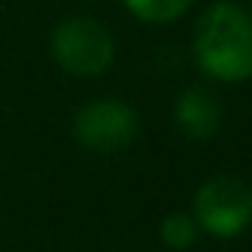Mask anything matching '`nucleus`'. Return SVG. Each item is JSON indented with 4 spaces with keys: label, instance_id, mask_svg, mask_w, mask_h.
I'll return each instance as SVG.
<instances>
[{
    "label": "nucleus",
    "instance_id": "7",
    "mask_svg": "<svg viewBox=\"0 0 252 252\" xmlns=\"http://www.w3.org/2000/svg\"><path fill=\"white\" fill-rule=\"evenodd\" d=\"M160 237H163L169 246L184 249V246L196 243V220H193L190 214H184V211H172V214H166L163 222H160Z\"/></svg>",
    "mask_w": 252,
    "mask_h": 252
},
{
    "label": "nucleus",
    "instance_id": "1",
    "mask_svg": "<svg viewBox=\"0 0 252 252\" xmlns=\"http://www.w3.org/2000/svg\"><path fill=\"white\" fill-rule=\"evenodd\" d=\"M193 54L205 74L240 83L252 77V18L237 3L208 6L193 33Z\"/></svg>",
    "mask_w": 252,
    "mask_h": 252
},
{
    "label": "nucleus",
    "instance_id": "3",
    "mask_svg": "<svg viewBox=\"0 0 252 252\" xmlns=\"http://www.w3.org/2000/svg\"><path fill=\"white\" fill-rule=\"evenodd\" d=\"M51 48H54L57 63L65 71L77 74V77H95L113 60V39L92 18H68V21H63L54 30Z\"/></svg>",
    "mask_w": 252,
    "mask_h": 252
},
{
    "label": "nucleus",
    "instance_id": "2",
    "mask_svg": "<svg viewBox=\"0 0 252 252\" xmlns=\"http://www.w3.org/2000/svg\"><path fill=\"white\" fill-rule=\"evenodd\" d=\"M193 214L205 231L217 237H231L243 231L252 220V190L240 178L217 175L199 187Z\"/></svg>",
    "mask_w": 252,
    "mask_h": 252
},
{
    "label": "nucleus",
    "instance_id": "5",
    "mask_svg": "<svg viewBox=\"0 0 252 252\" xmlns=\"http://www.w3.org/2000/svg\"><path fill=\"white\" fill-rule=\"evenodd\" d=\"M175 122L184 137L205 143L220 128V104L205 86H190L175 101Z\"/></svg>",
    "mask_w": 252,
    "mask_h": 252
},
{
    "label": "nucleus",
    "instance_id": "4",
    "mask_svg": "<svg viewBox=\"0 0 252 252\" xmlns=\"http://www.w3.org/2000/svg\"><path fill=\"white\" fill-rule=\"evenodd\" d=\"M74 134L83 149L119 152L128 149L137 137V113L122 101L86 104L74 119Z\"/></svg>",
    "mask_w": 252,
    "mask_h": 252
},
{
    "label": "nucleus",
    "instance_id": "6",
    "mask_svg": "<svg viewBox=\"0 0 252 252\" xmlns=\"http://www.w3.org/2000/svg\"><path fill=\"white\" fill-rule=\"evenodd\" d=\"M125 3H128V9L137 18L149 24H163V21L178 18L190 6V0H125Z\"/></svg>",
    "mask_w": 252,
    "mask_h": 252
}]
</instances>
